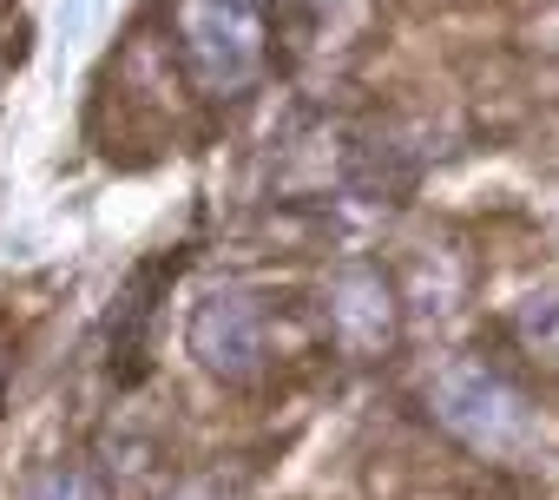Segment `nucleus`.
I'll return each mask as SVG.
<instances>
[{
    "label": "nucleus",
    "instance_id": "6e6552de",
    "mask_svg": "<svg viewBox=\"0 0 559 500\" xmlns=\"http://www.w3.org/2000/svg\"><path fill=\"white\" fill-rule=\"evenodd\" d=\"M0 402H8V343H0Z\"/></svg>",
    "mask_w": 559,
    "mask_h": 500
},
{
    "label": "nucleus",
    "instance_id": "0eeeda50",
    "mask_svg": "<svg viewBox=\"0 0 559 500\" xmlns=\"http://www.w3.org/2000/svg\"><path fill=\"white\" fill-rule=\"evenodd\" d=\"M21 500H112V487L93 467H80V461H47V467L27 474Z\"/></svg>",
    "mask_w": 559,
    "mask_h": 500
},
{
    "label": "nucleus",
    "instance_id": "f257e3e1",
    "mask_svg": "<svg viewBox=\"0 0 559 500\" xmlns=\"http://www.w3.org/2000/svg\"><path fill=\"white\" fill-rule=\"evenodd\" d=\"M428 415H435L467 454H480V461H520V454L539 441L526 395H520L500 369H487V362H474V356H454L448 369H435V382H428Z\"/></svg>",
    "mask_w": 559,
    "mask_h": 500
},
{
    "label": "nucleus",
    "instance_id": "423d86ee",
    "mask_svg": "<svg viewBox=\"0 0 559 500\" xmlns=\"http://www.w3.org/2000/svg\"><path fill=\"white\" fill-rule=\"evenodd\" d=\"M513 336L526 343L533 362H546L559 376V290H533L520 310H513Z\"/></svg>",
    "mask_w": 559,
    "mask_h": 500
},
{
    "label": "nucleus",
    "instance_id": "7ed1b4c3",
    "mask_svg": "<svg viewBox=\"0 0 559 500\" xmlns=\"http://www.w3.org/2000/svg\"><path fill=\"white\" fill-rule=\"evenodd\" d=\"M185 343H191V356H198L204 376H217L224 389H250L263 376V362H270V317L243 290H211L191 310Z\"/></svg>",
    "mask_w": 559,
    "mask_h": 500
},
{
    "label": "nucleus",
    "instance_id": "39448f33",
    "mask_svg": "<svg viewBox=\"0 0 559 500\" xmlns=\"http://www.w3.org/2000/svg\"><path fill=\"white\" fill-rule=\"evenodd\" d=\"M178 277V258H152V264H139L132 271V284H126V297H119V317H112V369L132 382L139 369H145V330H152V317H158V290Z\"/></svg>",
    "mask_w": 559,
    "mask_h": 500
},
{
    "label": "nucleus",
    "instance_id": "f03ea898",
    "mask_svg": "<svg viewBox=\"0 0 559 500\" xmlns=\"http://www.w3.org/2000/svg\"><path fill=\"white\" fill-rule=\"evenodd\" d=\"M178 60L204 99H237L257 86L270 47L250 0H178Z\"/></svg>",
    "mask_w": 559,
    "mask_h": 500
},
{
    "label": "nucleus",
    "instance_id": "20e7f679",
    "mask_svg": "<svg viewBox=\"0 0 559 500\" xmlns=\"http://www.w3.org/2000/svg\"><path fill=\"white\" fill-rule=\"evenodd\" d=\"M323 323H330V343L349 356V362H376L395 349L402 336V297L395 284L382 277V264H343L323 290Z\"/></svg>",
    "mask_w": 559,
    "mask_h": 500
}]
</instances>
